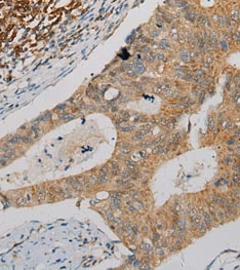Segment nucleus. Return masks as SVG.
Instances as JSON below:
<instances>
[{
  "instance_id": "obj_1",
  "label": "nucleus",
  "mask_w": 240,
  "mask_h": 270,
  "mask_svg": "<svg viewBox=\"0 0 240 270\" xmlns=\"http://www.w3.org/2000/svg\"><path fill=\"white\" fill-rule=\"evenodd\" d=\"M116 184H117L118 187L124 188V189H129V188H131V187L133 186V184H132L130 181H128V180H125V179L118 180V181H116Z\"/></svg>"
},
{
  "instance_id": "obj_2",
  "label": "nucleus",
  "mask_w": 240,
  "mask_h": 270,
  "mask_svg": "<svg viewBox=\"0 0 240 270\" xmlns=\"http://www.w3.org/2000/svg\"><path fill=\"white\" fill-rule=\"evenodd\" d=\"M118 146L120 148V151H121L123 154H128L129 152L131 151V146L129 143H126V142H121L118 144Z\"/></svg>"
},
{
  "instance_id": "obj_3",
  "label": "nucleus",
  "mask_w": 240,
  "mask_h": 270,
  "mask_svg": "<svg viewBox=\"0 0 240 270\" xmlns=\"http://www.w3.org/2000/svg\"><path fill=\"white\" fill-rule=\"evenodd\" d=\"M58 193H59V192H58L53 187H50V188L48 189L47 193H46V198H47V200H48V201H53L54 199L57 198Z\"/></svg>"
},
{
  "instance_id": "obj_4",
  "label": "nucleus",
  "mask_w": 240,
  "mask_h": 270,
  "mask_svg": "<svg viewBox=\"0 0 240 270\" xmlns=\"http://www.w3.org/2000/svg\"><path fill=\"white\" fill-rule=\"evenodd\" d=\"M40 128H39V126L37 125V124H35V125H32V127H31V132L29 133V136L31 137V138H33V139H37L39 136H40Z\"/></svg>"
},
{
  "instance_id": "obj_5",
  "label": "nucleus",
  "mask_w": 240,
  "mask_h": 270,
  "mask_svg": "<svg viewBox=\"0 0 240 270\" xmlns=\"http://www.w3.org/2000/svg\"><path fill=\"white\" fill-rule=\"evenodd\" d=\"M182 139H183L182 138V134L181 133H176L174 135H172V137L168 141L167 145L169 146V145H171V144H178V143H180V142L182 141Z\"/></svg>"
},
{
  "instance_id": "obj_6",
  "label": "nucleus",
  "mask_w": 240,
  "mask_h": 270,
  "mask_svg": "<svg viewBox=\"0 0 240 270\" xmlns=\"http://www.w3.org/2000/svg\"><path fill=\"white\" fill-rule=\"evenodd\" d=\"M45 197H46V193H45V190H44V188H42V187L38 188L36 190V198H37V200L38 201H43Z\"/></svg>"
},
{
  "instance_id": "obj_7",
  "label": "nucleus",
  "mask_w": 240,
  "mask_h": 270,
  "mask_svg": "<svg viewBox=\"0 0 240 270\" xmlns=\"http://www.w3.org/2000/svg\"><path fill=\"white\" fill-rule=\"evenodd\" d=\"M9 144H19L23 143V136L22 135H14V136L10 137L7 141Z\"/></svg>"
},
{
  "instance_id": "obj_8",
  "label": "nucleus",
  "mask_w": 240,
  "mask_h": 270,
  "mask_svg": "<svg viewBox=\"0 0 240 270\" xmlns=\"http://www.w3.org/2000/svg\"><path fill=\"white\" fill-rule=\"evenodd\" d=\"M165 151H166V147H165V145H164V144H158L153 149V153L156 154V155H157V154H161V153L165 152Z\"/></svg>"
},
{
  "instance_id": "obj_9",
  "label": "nucleus",
  "mask_w": 240,
  "mask_h": 270,
  "mask_svg": "<svg viewBox=\"0 0 240 270\" xmlns=\"http://www.w3.org/2000/svg\"><path fill=\"white\" fill-rule=\"evenodd\" d=\"M109 180H110L109 175H99L97 183L99 185H105V184H107L109 182Z\"/></svg>"
},
{
  "instance_id": "obj_10",
  "label": "nucleus",
  "mask_w": 240,
  "mask_h": 270,
  "mask_svg": "<svg viewBox=\"0 0 240 270\" xmlns=\"http://www.w3.org/2000/svg\"><path fill=\"white\" fill-rule=\"evenodd\" d=\"M111 166H112V175L113 176H117V175L119 174V163L116 162V161H113L111 163Z\"/></svg>"
},
{
  "instance_id": "obj_11",
  "label": "nucleus",
  "mask_w": 240,
  "mask_h": 270,
  "mask_svg": "<svg viewBox=\"0 0 240 270\" xmlns=\"http://www.w3.org/2000/svg\"><path fill=\"white\" fill-rule=\"evenodd\" d=\"M203 221H204V223H205L206 225H208V226H210V225H211V222H212L210 214L207 213V212L204 213V214H203Z\"/></svg>"
},
{
  "instance_id": "obj_12",
  "label": "nucleus",
  "mask_w": 240,
  "mask_h": 270,
  "mask_svg": "<svg viewBox=\"0 0 240 270\" xmlns=\"http://www.w3.org/2000/svg\"><path fill=\"white\" fill-rule=\"evenodd\" d=\"M110 204H111V207L115 209L121 208V201H120V199H111Z\"/></svg>"
},
{
  "instance_id": "obj_13",
  "label": "nucleus",
  "mask_w": 240,
  "mask_h": 270,
  "mask_svg": "<svg viewBox=\"0 0 240 270\" xmlns=\"http://www.w3.org/2000/svg\"><path fill=\"white\" fill-rule=\"evenodd\" d=\"M123 228L124 230L126 231V233H132V226H131V224L129 221H125L123 223Z\"/></svg>"
},
{
  "instance_id": "obj_14",
  "label": "nucleus",
  "mask_w": 240,
  "mask_h": 270,
  "mask_svg": "<svg viewBox=\"0 0 240 270\" xmlns=\"http://www.w3.org/2000/svg\"><path fill=\"white\" fill-rule=\"evenodd\" d=\"M165 139H166V134H163V135H161L160 137H158L156 140H154V141H153V145L161 144V143H163L164 141H165Z\"/></svg>"
},
{
  "instance_id": "obj_15",
  "label": "nucleus",
  "mask_w": 240,
  "mask_h": 270,
  "mask_svg": "<svg viewBox=\"0 0 240 270\" xmlns=\"http://www.w3.org/2000/svg\"><path fill=\"white\" fill-rule=\"evenodd\" d=\"M232 184L234 186H238L240 185V175L238 174H234L232 177Z\"/></svg>"
},
{
  "instance_id": "obj_16",
  "label": "nucleus",
  "mask_w": 240,
  "mask_h": 270,
  "mask_svg": "<svg viewBox=\"0 0 240 270\" xmlns=\"http://www.w3.org/2000/svg\"><path fill=\"white\" fill-rule=\"evenodd\" d=\"M122 197V193L121 192H112L110 193V198L111 199H120Z\"/></svg>"
},
{
  "instance_id": "obj_17",
  "label": "nucleus",
  "mask_w": 240,
  "mask_h": 270,
  "mask_svg": "<svg viewBox=\"0 0 240 270\" xmlns=\"http://www.w3.org/2000/svg\"><path fill=\"white\" fill-rule=\"evenodd\" d=\"M198 215V211L195 208H192L191 209H190V212H189V217H190V219L191 220H193L195 217H196Z\"/></svg>"
},
{
  "instance_id": "obj_18",
  "label": "nucleus",
  "mask_w": 240,
  "mask_h": 270,
  "mask_svg": "<svg viewBox=\"0 0 240 270\" xmlns=\"http://www.w3.org/2000/svg\"><path fill=\"white\" fill-rule=\"evenodd\" d=\"M133 128H134V126H131V125H124V126L120 127V131L122 133H129V132H131Z\"/></svg>"
},
{
  "instance_id": "obj_19",
  "label": "nucleus",
  "mask_w": 240,
  "mask_h": 270,
  "mask_svg": "<svg viewBox=\"0 0 240 270\" xmlns=\"http://www.w3.org/2000/svg\"><path fill=\"white\" fill-rule=\"evenodd\" d=\"M177 225H178L180 231H183V230L185 229V227H186V222H185V220H180V221L177 223Z\"/></svg>"
},
{
  "instance_id": "obj_20",
  "label": "nucleus",
  "mask_w": 240,
  "mask_h": 270,
  "mask_svg": "<svg viewBox=\"0 0 240 270\" xmlns=\"http://www.w3.org/2000/svg\"><path fill=\"white\" fill-rule=\"evenodd\" d=\"M24 197H25V199H26L27 204L32 201V194H31V192H30V191H27L26 193H25L24 194Z\"/></svg>"
},
{
  "instance_id": "obj_21",
  "label": "nucleus",
  "mask_w": 240,
  "mask_h": 270,
  "mask_svg": "<svg viewBox=\"0 0 240 270\" xmlns=\"http://www.w3.org/2000/svg\"><path fill=\"white\" fill-rule=\"evenodd\" d=\"M106 218H107V220H108L109 222H113V220L115 219L114 215H113V213L111 211H107L106 212Z\"/></svg>"
},
{
  "instance_id": "obj_22",
  "label": "nucleus",
  "mask_w": 240,
  "mask_h": 270,
  "mask_svg": "<svg viewBox=\"0 0 240 270\" xmlns=\"http://www.w3.org/2000/svg\"><path fill=\"white\" fill-rule=\"evenodd\" d=\"M100 175H109V167L107 166H104L100 169Z\"/></svg>"
},
{
  "instance_id": "obj_23",
  "label": "nucleus",
  "mask_w": 240,
  "mask_h": 270,
  "mask_svg": "<svg viewBox=\"0 0 240 270\" xmlns=\"http://www.w3.org/2000/svg\"><path fill=\"white\" fill-rule=\"evenodd\" d=\"M17 204H18V206H24V204H27L25 197H24V196H21L20 198H18V200H17Z\"/></svg>"
},
{
  "instance_id": "obj_24",
  "label": "nucleus",
  "mask_w": 240,
  "mask_h": 270,
  "mask_svg": "<svg viewBox=\"0 0 240 270\" xmlns=\"http://www.w3.org/2000/svg\"><path fill=\"white\" fill-rule=\"evenodd\" d=\"M144 139V137L142 136V135H140L139 133H137L134 136L132 137V141H136V142H139V141H142V140Z\"/></svg>"
},
{
  "instance_id": "obj_25",
  "label": "nucleus",
  "mask_w": 240,
  "mask_h": 270,
  "mask_svg": "<svg viewBox=\"0 0 240 270\" xmlns=\"http://www.w3.org/2000/svg\"><path fill=\"white\" fill-rule=\"evenodd\" d=\"M132 203H133V206L136 207L137 208H139V209H144V206H143L142 202H140V201H138V200H134V201H132Z\"/></svg>"
},
{
  "instance_id": "obj_26",
  "label": "nucleus",
  "mask_w": 240,
  "mask_h": 270,
  "mask_svg": "<svg viewBox=\"0 0 240 270\" xmlns=\"http://www.w3.org/2000/svg\"><path fill=\"white\" fill-rule=\"evenodd\" d=\"M50 116H51V113H47L46 115H43V116L37 118V120H38V121H40V120H41V121H42V120H47V119L50 118Z\"/></svg>"
},
{
  "instance_id": "obj_27",
  "label": "nucleus",
  "mask_w": 240,
  "mask_h": 270,
  "mask_svg": "<svg viewBox=\"0 0 240 270\" xmlns=\"http://www.w3.org/2000/svg\"><path fill=\"white\" fill-rule=\"evenodd\" d=\"M88 181H89V184H96V183H97V181H98V177H97V176H94V175H92V176L89 177Z\"/></svg>"
},
{
  "instance_id": "obj_28",
  "label": "nucleus",
  "mask_w": 240,
  "mask_h": 270,
  "mask_svg": "<svg viewBox=\"0 0 240 270\" xmlns=\"http://www.w3.org/2000/svg\"><path fill=\"white\" fill-rule=\"evenodd\" d=\"M128 118H129V113H128V112H122V113H121V119H122V121L128 120Z\"/></svg>"
},
{
  "instance_id": "obj_29",
  "label": "nucleus",
  "mask_w": 240,
  "mask_h": 270,
  "mask_svg": "<svg viewBox=\"0 0 240 270\" xmlns=\"http://www.w3.org/2000/svg\"><path fill=\"white\" fill-rule=\"evenodd\" d=\"M217 215H218V218L220 220H223L225 218V212L223 211V209H220V211L217 213Z\"/></svg>"
},
{
  "instance_id": "obj_30",
  "label": "nucleus",
  "mask_w": 240,
  "mask_h": 270,
  "mask_svg": "<svg viewBox=\"0 0 240 270\" xmlns=\"http://www.w3.org/2000/svg\"><path fill=\"white\" fill-rule=\"evenodd\" d=\"M143 247H144L143 249H145V251H146L147 253H150V252L152 251V247L150 246V244H148V243H145Z\"/></svg>"
},
{
  "instance_id": "obj_31",
  "label": "nucleus",
  "mask_w": 240,
  "mask_h": 270,
  "mask_svg": "<svg viewBox=\"0 0 240 270\" xmlns=\"http://www.w3.org/2000/svg\"><path fill=\"white\" fill-rule=\"evenodd\" d=\"M209 211H210V213H211L212 216H216V215H217V212H216V207H214L213 204H211V206H209Z\"/></svg>"
},
{
  "instance_id": "obj_32",
  "label": "nucleus",
  "mask_w": 240,
  "mask_h": 270,
  "mask_svg": "<svg viewBox=\"0 0 240 270\" xmlns=\"http://www.w3.org/2000/svg\"><path fill=\"white\" fill-rule=\"evenodd\" d=\"M87 94L90 98H92L93 97V91H92V86H90V87H88L87 88Z\"/></svg>"
},
{
  "instance_id": "obj_33",
  "label": "nucleus",
  "mask_w": 240,
  "mask_h": 270,
  "mask_svg": "<svg viewBox=\"0 0 240 270\" xmlns=\"http://www.w3.org/2000/svg\"><path fill=\"white\" fill-rule=\"evenodd\" d=\"M63 118H64L65 121H68V120H70V119H72L73 116H72V115H70V114H67V115H64Z\"/></svg>"
},
{
  "instance_id": "obj_34",
  "label": "nucleus",
  "mask_w": 240,
  "mask_h": 270,
  "mask_svg": "<svg viewBox=\"0 0 240 270\" xmlns=\"http://www.w3.org/2000/svg\"><path fill=\"white\" fill-rule=\"evenodd\" d=\"M158 239H159V234L158 233H154L153 234V241L154 242H157Z\"/></svg>"
},
{
  "instance_id": "obj_35",
  "label": "nucleus",
  "mask_w": 240,
  "mask_h": 270,
  "mask_svg": "<svg viewBox=\"0 0 240 270\" xmlns=\"http://www.w3.org/2000/svg\"><path fill=\"white\" fill-rule=\"evenodd\" d=\"M65 109H66V105H60V106H58V108H57L58 111H64Z\"/></svg>"
},
{
  "instance_id": "obj_36",
  "label": "nucleus",
  "mask_w": 240,
  "mask_h": 270,
  "mask_svg": "<svg viewBox=\"0 0 240 270\" xmlns=\"http://www.w3.org/2000/svg\"><path fill=\"white\" fill-rule=\"evenodd\" d=\"M132 233L134 234V235H138V233H139V228H138V226H133V227H132Z\"/></svg>"
},
{
  "instance_id": "obj_37",
  "label": "nucleus",
  "mask_w": 240,
  "mask_h": 270,
  "mask_svg": "<svg viewBox=\"0 0 240 270\" xmlns=\"http://www.w3.org/2000/svg\"><path fill=\"white\" fill-rule=\"evenodd\" d=\"M226 162H227L228 164H231V163H233V158H232L231 156H228V157L226 158Z\"/></svg>"
},
{
  "instance_id": "obj_38",
  "label": "nucleus",
  "mask_w": 240,
  "mask_h": 270,
  "mask_svg": "<svg viewBox=\"0 0 240 270\" xmlns=\"http://www.w3.org/2000/svg\"><path fill=\"white\" fill-rule=\"evenodd\" d=\"M156 227H157V229H158V230H162V228H163V225H162V223H161V222H157V223H156Z\"/></svg>"
},
{
  "instance_id": "obj_39",
  "label": "nucleus",
  "mask_w": 240,
  "mask_h": 270,
  "mask_svg": "<svg viewBox=\"0 0 240 270\" xmlns=\"http://www.w3.org/2000/svg\"><path fill=\"white\" fill-rule=\"evenodd\" d=\"M157 253H158V255H160V257H163V251L161 249V248H158L157 249Z\"/></svg>"
},
{
  "instance_id": "obj_40",
  "label": "nucleus",
  "mask_w": 240,
  "mask_h": 270,
  "mask_svg": "<svg viewBox=\"0 0 240 270\" xmlns=\"http://www.w3.org/2000/svg\"><path fill=\"white\" fill-rule=\"evenodd\" d=\"M113 222H114V224H116V225H119V224H120V222H121V221H120V219H119V218H117V219L115 218V219L113 220Z\"/></svg>"
},
{
  "instance_id": "obj_41",
  "label": "nucleus",
  "mask_w": 240,
  "mask_h": 270,
  "mask_svg": "<svg viewBox=\"0 0 240 270\" xmlns=\"http://www.w3.org/2000/svg\"><path fill=\"white\" fill-rule=\"evenodd\" d=\"M212 125H213V120H212V119L210 118V119H209V123H208V127H209V128H212Z\"/></svg>"
},
{
  "instance_id": "obj_42",
  "label": "nucleus",
  "mask_w": 240,
  "mask_h": 270,
  "mask_svg": "<svg viewBox=\"0 0 240 270\" xmlns=\"http://www.w3.org/2000/svg\"><path fill=\"white\" fill-rule=\"evenodd\" d=\"M137 193H138L137 190H130V191H129V194H130L131 196H132V195H136Z\"/></svg>"
},
{
  "instance_id": "obj_43",
  "label": "nucleus",
  "mask_w": 240,
  "mask_h": 270,
  "mask_svg": "<svg viewBox=\"0 0 240 270\" xmlns=\"http://www.w3.org/2000/svg\"><path fill=\"white\" fill-rule=\"evenodd\" d=\"M140 268H143V269H150V266L149 265H142V266H140Z\"/></svg>"
},
{
  "instance_id": "obj_44",
  "label": "nucleus",
  "mask_w": 240,
  "mask_h": 270,
  "mask_svg": "<svg viewBox=\"0 0 240 270\" xmlns=\"http://www.w3.org/2000/svg\"><path fill=\"white\" fill-rule=\"evenodd\" d=\"M134 266H136V267L139 266V267H140V262H139V261H136V263H134Z\"/></svg>"
},
{
  "instance_id": "obj_45",
  "label": "nucleus",
  "mask_w": 240,
  "mask_h": 270,
  "mask_svg": "<svg viewBox=\"0 0 240 270\" xmlns=\"http://www.w3.org/2000/svg\"><path fill=\"white\" fill-rule=\"evenodd\" d=\"M228 143H229V144H232V145H233V144H234V140H231V139H230Z\"/></svg>"
},
{
  "instance_id": "obj_46",
  "label": "nucleus",
  "mask_w": 240,
  "mask_h": 270,
  "mask_svg": "<svg viewBox=\"0 0 240 270\" xmlns=\"http://www.w3.org/2000/svg\"><path fill=\"white\" fill-rule=\"evenodd\" d=\"M128 74H129V76H134V75H133L134 73L133 72H128Z\"/></svg>"
},
{
  "instance_id": "obj_47",
  "label": "nucleus",
  "mask_w": 240,
  "mask_h": 270,
  "mask_svg": "<svg viewBox=\"0 0 240 270\" xmlns=\"http://www.w3.org/2000/svg\"><path fill=\"white\" fill-rule=\"evenodd\" d=\"M143 229L145 230V232H148V227H146V226H145V227H144Z\"/></svg>"
}]
</instances>
